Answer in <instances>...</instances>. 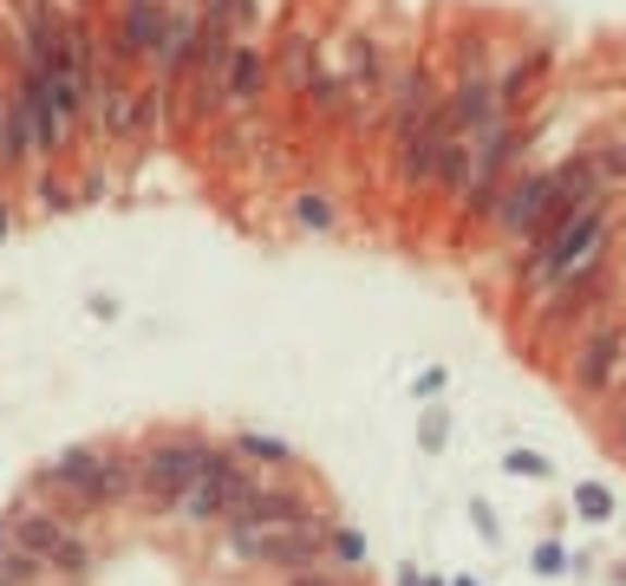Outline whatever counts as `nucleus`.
<instances>
[{"instance_id": "obj_1", "label": "nucleus", "mask_w": 626, "mask_h": 586, "mask_svg": "<svg viewBox=\"0 0 626 586\" xmlns=\"http://www.w3.org/2000/svg\"><path fill=\"white\" fill-rule=\"evenodd\" d=\"M614 254V196H594L581 209H555L536 241L523 248V267H516V294L523 300H542L549 287H562L568 274L594 267Z\"/></svg>"}, {"instance_id": "obj_12", "label": "nucleus", "mask_w": 626, "mask_h": 586, "mask_svg": "<svg viewBox=\"0 0 626 586\" xmlns=\"http://www.w3.org/2000/svg\"><path fill=\"white\" fill-rule=\"evenodd\" d=\"M555 78V52L549 46H529V52H510L503 59V72H496V104L516 117V111H536V98H542V85Z\"/></svg>"}, {"instance_id": "obj_2", "label": "nucleus", "mask_w": 626, "mask_h": 586, "mask_svg": "<svg viewBox=\"0 0 626 586\" xmlns=\"http://www.w3.org/2000/svg\"><path fill=\"white\" fill-rule=\"evenodd\" d=\"M131 489H137V463H131V450H105V444H78V450H59L46 470H39V483H33V496L39 502H52V496H72L78 509H124L131 502Z\"/></svg>"}, {"instance_id": "obj_8", "label": "nucleus", "mask_w": 626, "mask_h": 586, "mask_svg": "<svg viewBox=\"0 0 626 586\" xmlns=\"http://www.w3.org/2000/svg\"><path fill=\"white\" fill-rule=\"evenodd\" d=\"M255 483V470L235 457V450H222L216 444V457H209V470L183 489V502H176V515L183 522H196V528H222L229 522V509H235V496Z\"/></svg>"}, {"instance_id": "obj_25", "label": "nucleus", "mask_w": 626, "mask_h": 586, "mask_svg": "<svg viewBox=\"0 0 626 586\" xmlns=\"http://www.w3.org/2000/svg\"><path fill=\"white\" fill-rule=\"evenodd\" d=\"M418 444H425V450H444V417H425V424H418Z\"/></svg>"}, {"instance_id": "obj_14", "label": "nucleus", "mask_w": 626, "mask_h": 586, "mask_svg": "<svg viewBox=\"0 0 626 586\" xmlns=\"http://www.w3.org/2000/svg\"><path fill=\"white\" fill-rule=\"evenodd\" d=\"M229 450H235L242 463H268V470H287V463H294V450H287L281 437H268V431H242Z\"/></svg>"}, {"instance_id": "obj_21", "label": "nucleus", "mask_w": 626, "mask_h": 586, "mask_svg": "<svg viewBox=\"0 0 626 586\" xmlns=\"http://www.w3.org/2000/svg\"><path fill=\"white\" fill-rule=\"evenodd\" d=\"M536 574H549V581L568 574V548H562V541H542V548H536Z\"/></svg>"}, {"instance_id": "obj_28", "label": "nucleus", "mask_w": 626, "mask_h": 586, "mask_svg": "<svg viewBox=\"0 0 626 586\" xmlns=\"http://www.w3.org/2000/svg\"><path fill=\"white\" fill-rule=\"evenodd\" d=\"M7 548H13V528H7V522H0V561H7Z\"/></svg>"}, {"instance_id": "obj_10", "label": "nucleus", "mask_w": 626, "mask_h": 586, "mask_svg": "<svg viewBox=\"0 0 626 586\" xmlns=\"http://www.w3.org/2000/svg\"><path fill=\"white\" fill-rule=\"evenodd\" d=\"M320 65H327V46H320V26H307V20H294V26L281 33V46L268 52V72H274V91H287L294 104H300V98L314 91Z\"/></svg>"}, {"instance_id": "obj_24", "label": "nucleus", "mask_w": 626, "mask_h": 586, "mask_svg": "<svg viewBox=\"0 0 626 586\" xmlns=\"http://www.w3.org/2000/svg\"><path fill=\"white\" fill-rule=\"evenodd\" d=\"M601 150H607V176H614V183H626V137L601 144Z\"/></svg>"}, {"instance_id": "obj_4", "label": "nucleus", "mask_w": 626, "mask_h": 586, "mask_svg": "<svg viewBox=\"0 0 626 586\" xmlns=\"http://www.w3.org/2000/svg\"><path fill=\"white\" fill-rule=\"evenodd\" d=\"M549 209H555V157H549V163H523V170L503 183V196L490 202L483 228H490L496 241L529 248V241H536V228L549 222Z\"/></svg>"}, {"instance_id": "obj_7", "label": "nucleus", "mask_w": 626, "mask_h": 586, "mask_svg": "<svg viewBox=\"0 0 626 586\" xmlns=\"http://www.w3.org/2000/svg\"><path fill=\"white\" fill-rule=\"evenodd\" d=\"M333 65H340V85H346L340 124H372V117H366V104H379V98H385V85H392V52H385V39H379V33H353V39H346V52H340Z\"/></svg>"}, {"instance_id": "obj_5", "label": "nucleus", "mask_w": 626, "mask_h": 586, "mask_svg": "<svg viewBox=\"0 0 626 586\" xmlns=\"http://www.w3.org/2000/svg\"><path fill=\"white\" fill-rule=\"evenodd\" d=\"M13 98H20V111H26V137H33V157L39 163H59L65 150H72V137H78V104L72 98H59L39 72H26L20 65V85H13Z\"/></svg>"}, {"instance_id": "obj_11", "label": "nucleus", "mask_w": 626, "mask_h": 586, "mask_svg": "<svg viewBox=\"0 0 626 586\" xmlns=\"http://www.w3.org/2000/svg\"><path fill=\"white\" fill-rule=\"evenodd\" d=\"M268 91H274L268 46H261V39H235V46H229V65H222V117H242V111H255Z\"/></svg>"}, {"instance_id": "obj_6", "label": "nucleus", "mask_w": 626, "mask_h": 586, "mask_svg": "<svg viewBox=\"0 0 626 586\" xmlns=\"http://www.w3.org/2000/svg\"><path fill=\"white\" fill-rule=\"evenodd\" d=\"M568 385H575V398H581V404H601V398L626 391L621 313H607V320H594V326L581 333V346H575V365H568Z\"/></svg>"}, {"instance_id": "obj_20", "label": "nucleus", "mask_w": 626, "mask_h": 586, "mask_svg": "<svg viewBox=\"0 0 626 586\" xmlns=\"http://www.w3.org/2000/svg\"><path fill=\"white\" fill-rule=\"evenodd\" d=\"M503 463H510V476H529V483H549V476H555V463L536 457V450H510Z\"/></svg>"}, {"instance_id": "obj_17", "label": "nucleus", "mask_w": 626, "mask_h": 586, "mask_svg": "<svg viewBox=\"0 0 626 586\" xmlns=\"http://www.w3.org/2000/svg\"><path fill=\"white\" fill-rule=\"evenodd\" d=\"M575 515L581 522H614V496L601 483H575Z\"/></svg>"}, {"instance_id": "obj_9", "label": "nucleus", "mask_w": 626, "mask_h": 586, "mask_svg": "<svg viewBox=\"0 0 626 586\" xmlns=\"http://www.w3.org/2000/svg\"><path fill=\"white\" fill-rule=\"evenodd\" d=\"M307 515H320V509H314L300 489L255 476V483L235 496V509H229V522H222V528H294V522H307Z\"/></svg>"}, {"instance_id": "obj_29", "label": "nucleus", "mask_w": 626, "mask_h": 586, "mask_svg": "<svg viewBox=\"0 0 626 586\" xmlns=\"http://www.w3.org/2000/svg\"><path fill=\"white\" fill-rule=\"evenodd\" d=\"M405 586H444V581H431V574H405Z\"/></svg>"}, {"instance_id": "obj_22", "label": "nucleus", "mask_w": 626, "mask_h": 586, "mask_svg": "<svg viewBox=\"0 0 626 586\" xmlns=\"http://www.w3.org/2000/svg\"><path fill=\"white\" fill-rule=\"evenodd\" d=\"M444 385H451V372H444V365H425V372L412 378V391H418V398H438Z\"/></svg>"}, {"instance_id": "obj_30", "label": "nucleus", "mask_w": 626, "mask_h": 586, "mask_svg": "<svg viewBox=\"0 0 626 586\" xmlns=\"http://www.w3.org/2000/svg\"><path fill=\"white\" fill-rule=\"evenodd\" d=\"M444 586H483V581H444Z\"/></svg>"}, {"instance_id": "obj_23", "label": "nucleus", "mask_w": 626, "mask_h": 586, "mask_svg": "<svg viewBox=\"0 0 626 586\" xmlns=\"http://www.w3.org/2000/svg\"><path fill=\"white\" fill-rule=\"evenodd\" d=\"M287 586H353L346 574H327V568H300V574H287Z\"/></svg>"}, {"instance_id": "obj_15", "label": "nucleus", "mask_w": 626, "mask_h": 586, "mask_svg": "<svg viewBox=\"0 0 626 586\" xmlns=\"http://www.w3.org/2000/svg\"><path fill=\"white\" fill-rule=\"evenodd\" d=\"M46 574H59V581H85V574H91V541H85V535H65L59 554L46 561Z\"/></svg>"}, {"instance_id": "obj_13", "label": "nucleus", "mask_w": 626, "mask_h": 586, "mask_svg": "<svg viewBox=\"0 0 626 586\" xmlns=\"http://www.w3.org/2000/svg\"><path fill=\"white\" fill-rule=\"evenodd\" d=\"M7 528H13V548H26V554H39V561H52L65 535H85V528H65L46 502H20V509L7 515Z\"/></svg>"}, {"instance_id": "obj_18", "label": "nucleus", "mask_w": 626, "mask_h": 586, "mask_svg": "<svg viewBox=\"0 0 626 586\" xmlns=\"http://www.w3.org/2000/svg\"><path fill=\"white\" fill-rule=\"evenodd\" d=\"M39 209H78V189L59 170H39Z\"/></svg>"}, {"instance_id": "obj_27", "label": "nucleus", "mask_w": 626, "mask_h": 586, "mask_svg": "<svg viewBox=\"0 0 626 586\" xmlns=\"http://www.w3.org/2000/svg\"><path fill=\"white\" fill-rule=\"evenodd\" d=\"M7 235H13V202L0 196V241H7Z\"/></svg>"}, {"instance_id": "obj_19", "label": "nucleus", "mask_w": 626, "mask_h": 586, "mask_svg": "<svg viewBox=\"0 0 626 586\" xmlns=\"http://www.w3.org/2000/svg\"><path fill=\"white\" fill-rule=\"evenodd\" d=\"M294 222L300 228H333V202L327 196H294Z\"/></svg>"}, {"instance_id": "obj_26", "label": "nucleus", "mask_w": 626, "mask_h": 586, "mask_svg": "<svg viewBox=\"0 0 626 586\" xmlns=\"http://www.w3.org/2000/svg\"><path fill=\"white\" fill-rule=\"evenodd\" d=\"M607 444H614V457H626V411H614V437Z\"/></svg>"}, {"instance_id": "obj_3", "label": "nucleus", "mask_w": 626, "mask_h": 586, "mask_svg": "<svg viewBox=\"0 0 626 586\" xmlns=\"http://www.w3.org/2000/svg\"><path fill=\"white\" fill-rule=\"evenodd\" d=\"M209 457H216L209 437H150L144 450H131V463H137L131 502L150 509V515H170V509L183 502V489L209 470Z\"/></svg>"}, {"instance_id": "obj_16", "label": "nucleus", "mask_w": 626, "mask_h": 586, "mask_svg": "<svg viewBox=\"0 0 626 586\" xmlns=\"http://www.w3.org/2000/svg\"><path fill=\"white\" fill-rule=\"evenodd\" d=\"M327 554H333L340 568H366V535H359L353 522H333V528H327Z\"/></svg>"}]
</instances>
